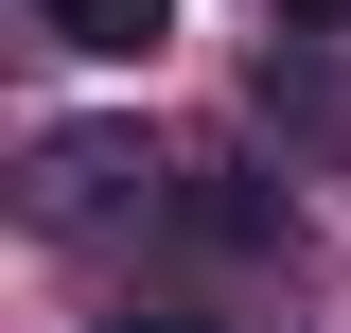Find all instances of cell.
Wrapping results in <instances>:
<instances>
[{"label": "cell", "mask_w": 351, "mask_h": 333, "mask_svg": "<svg viewBox=\"0 0 351 333\" xmlns=\"http://www.w3.org/2000/svg\"><path fill=\"white\" fill-rule=\"evenodd\" d=\"M141 193H158V158H141L123 123H71L36 158V210H53V228H106V210H141Z\"/></svg>", "instance_id": "1"}, {"label": "cell", "mask_w": 351, "mask_h": 333, "mask_svg": "<svg viewBox=\"0 0 351 333\" xmlns=\"http://www.w3.org/2000/svg\"><path fill=\"white\" fill-rule=\"evenodd\" d=\"M281 36H351V0H281Z\"/></svg>", "instance_id": "3"}, {"label": "cell", "mask_w": 351, "mask_h": 333, "mask_svg": "<svg viewBox=\"0 0 351 333\" xmlns=\"http://www.w3.org/2000/svg\"><path fill=\"white\" fill-rule=\"evenodd\" d=\"M106 333H193V316H106Z\"/></svg>", "instance_id": "4"}, {"label": "cell", "mask_w": 351, "mask_h": 333, "mask_svg": "<svg viewBox=\"0 0 351 333\" xmlns=\"http://www.w3.org/2000/svg\"><path fill=\"white\" fill-rule=\"evenodd\" d=\"M36 18H53L71 53H158V36H176V0H36Z\"/></svg>", "instance_id": "2"}]
</instances>
